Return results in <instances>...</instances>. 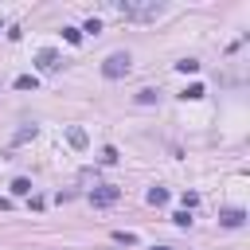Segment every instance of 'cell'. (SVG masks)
I'll return each instance as SVG.
<instances>
[{
  "instance_id": "cell-8",
  "label": "cell",
  "mask_w": 250,
  "mask_h": 250,
  "mask_svg": "<svg viewBox=\"0 0 250 250\" xmlns=\"http://www.w3.org/2000/svg\"><path fill=\"white\" fill-rule=\"evenodd\" d=\"M35 86H39L35 74H20V78H16V90H35Z\"/></svg>"
},
{
  "instance_id": "cell-10",
  "label": "cell",
  "mask_w": 250,
  "mask_h": 250,
  "mask_svg": "<svg viewBox=\"0 0 250 250\" xmlns=\"http://www.w3.org/2000/svg\"><path fill=\"white\" fill-rule=\"evenodd\" d=\"M176 70H180V74H195V70H199V62H195V59H180V62H176Z\"/></svg>"
},
{
  "instance_id": "cell-4",
  "label": "cell",
  "mask_w": 250,
  "mask_h": 250,
  "mask_svg": "<svg viewBox=\"0 0 250 250\" xmlns=\"http://www.w3.org/2000/svg\"><path fill=\"white\" fill-rule=\"evenodd\" d=\"M66 141H70L74 148H86V145H90V137H86V129H78V125H66Z\"/></svg>"
},
{
  "instance_id": "cell-5",
  "label": "cell",
  "mask_w": 250,
  "mask_h": 250,
  "mask_svg": "<svg viewBox=\"0 0 250 250\" xmlns=\"http://www.w3.org/2000/svg\"><path fill=\"white\" fill-rule=\"evenodd\" d=\"M219 223L234 230V227H242V223H246V215H242V211H223V215H219Z\"/></svg>"
},
{
  "instance_id": "cell-11",
  "label": "cell",
  "mask_w": 250,
  "mask_h": 250,
  "mask_svg": "<svg viewBox=\"0 0 250 250\" xmlns=\"http://www.w3.org/2000/svg\"><path fill=\"white\" fill-rule=\"evenodd\" d=\"M203 94H207V90H203V86H199V82H191V86H188V90H184V94H180V98H191V102H195V98H203Z\"/></svg>"
},
{
  "instance_id": "cell-16",
  "label": "cell",
  "mask_w": 250,
  "mask_h": 250,
  "mask_svg": "<svg viewBox=\"0 0 250 250\" xmlns=\"http://www.w3.org/2000/svg\"><path fill=\"white\" fill-rule=\"evenodd\" d=\"M82 31H90V35H98V31H102V20H94V16H90V20H86V27H82Z\"/></svg>"
},
{
  "instance_id": "cell-15",
  "label": "cell",
  "mask_w": 250,
  "mask_h": 250,
  "mask_svg": "<svg viewBox=\"0 0 250 250\" xmlns=\"http://www.w3.org/2000/svg\"><path fill=\"white\" fill-rule=\"evenodd\" d=\"M172 223H176V227H191V215H188V211H176Z\"/></svg>"
},
{
  "instance_id": "cell-2",
  "label": "cell",
  "mask_w": 250,
  "mask_h": 250,
  "mask_svg": "<svg viewBox=\"0 0 250 250\" xmlns=\"http://www.w3.org/2000/svg\"><path fill=\"white\" fill-rule=\"evenodd\" d=\"M117 195H121V191L105 184V188H94V191H90V203H94V207H109V203H117Z\"/></svg>"
},
{
  "instance_id": "cell-14",
  "label": "cell",
  "mask_w": 250,
  "mask_h": 250,
  "mask_svg": "<svg viewBox=\"0 0 250 250\" xmlns=\"http://www.w3.org/2000/svg\"><path fill=\"white\" fill-rule=\"evenodd\" d=\"M113 242H121V246H133V242H137V234H129V230H117V234H113Z\"/></svg>"
},
{
  "instance_id": "cell-3",
  "label": "cell",
  "mask_w": 250,
  "mask_h": 250,
  "mask_svg": "<svg viewBox=\"0 0 250 250\" xmlns=\"http://www.w3.org/2000/svg\"><path fill=\"white\" fill-rule=\"evenodd\" d=\"M35 66H39V70H59V51L43 47V51L35 55Z\"/></svg>"
},
{
  "instance_id": "cell-1",
  "label": "cell",
  "mask_w": 250,
  "mask_h": 250,
  "mask_svg": "<svg viewBox=\"0 0 250 250\" xmlns=\"http://www.w3.org/2000/svg\"><path fill=\"white\" fill-rule=\"evenodd\" d=\"M129 51H113V55H105V62H102V74L105 78H121V74H129Z\"/></svg>"
},
{
  "instance_id": "cell-7",
  "label": "cell",
  "mask_w": 250,
  "mask_h": 250,
  "mask_svg": "<svg viewBox=\"0 0 250 250\" xmlns=\"http://www.w3.org/2000/svg\"><path fill=\"white\" fill-rule=\"evenodd\" d=\"M12 195H31V180L16 176V180H12Z\"/></svg>"
},
{
  "instance_id": "cell-17",
  "label": "cell",
  "mask_w": 250,
  "mask_h": 250,
  "mask_svg": "<svg viewBox=\"0 0 250 250\" xmlns=\"http://www.w3.org/2000/svg\"><path fill=\"white\" fill-rule=\"evenodd\" d=\"M31 137H35V125H27V129H20V133H16V145H20V141H31Z\"/></svg>"
},
{
  "instance_id": "cell-13",
  "label": "cell",
  "mask_w": 250,
  "mask_h": 250,
  "mask_svg": "<svg viewBox=\"0 0 250 250\" xmlns=\"http://www.w3.org/2000/svg\"><path fill=\"white\" fill-rule=\"evenodd\" d=\"M137 102H141V105H152V102H156V90H137Z\"/></svg>"
},
{
  "instance_id": "cell-9",
  "label": "cell",
  "mask_w": 250,
  "mask_h": 250,
  "mask_svg": "<svg viewBox=\"0 0 250 250\" xmlns=\"http://www.w3.org/2000/svg\"><path fill=\"white\" fill-rule=\"evenodd\" d=\"M62 39H66L70 47H78V43H82V31H78V27H62Z\"/></svg>"
},
{
  "instance_id": "cell-19",
  "label": "cell",
  "mask_w": 250,
  "mask_h": 250,
  "mask_svg": "<svg viewBox=\"0 0 250 250\" xmlns=\"http://www.w3.org/2000/svg\"><path fill=\"white\" fill-rule=\"evenodd\" d=\"M156 250H172V246H156Z\"/></svg>"
},
{
  "instance_id": "cell-12",
  "label": "cell",
  "mask_w": 250,
  "mask_h": 250,
  "mask_svg": "<svg viewBox=\"0 0 250 250\" xmlns=\"http://www.w3.org/2000/svg\"><path fill=\"white\" fill-rule=\"evenodd\" d=\"M117 156H121V152H117L113 145H105V148H102V164H117Z\"/></svg>"
},
{
  "instance_id": "cell-6",
  "label": "cell",
  "mask_w": 250,
  "mask_h": 250,
  "mask_svg": "<svg viewBox=\"0 0 250 250\" xmlns=\"http://www.w3.org/2000/svg\"><path fill=\"white\" fill-rule=\"evenodd\" d=\"M152 207H160V203H168V188H148V195H145Z\"/></svg>"
},
{
  "instance_id": "cell-18",
  "label": "cell",
  "mask_w": 250,
  "mask_h": 250,
  "mask_svg": "<svg viewBox=\"0 0 250 250\" xmlns=\"http://www.w3.org/2000/svg\"><path fill=\"white\" fill-rule=\"evenodd\" d=\"M195 203H199V195H195V191H184V211H188V207H195Z\"/></svg>"
}]
</instances>
